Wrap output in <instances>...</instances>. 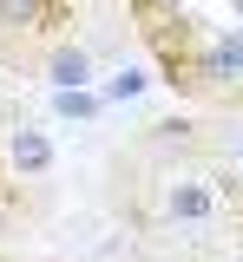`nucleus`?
I'll use <instances>...</instances> for the list:
<instances>
[{"label":"nucleus","instance_id":"nucleus-2","mask_svg":"<svg viewBox=\"0 0 243 262\" xmlns=\"http://www.w3.org/2000/svg\"><path fill=\"white\" fill-rule=\"evenodd\" d=\"M72 0H0V33L7 39H66Z\"/></svg>","mask_w":243,"mask_h":262},{"label":"nucleus","instance_id":"nucleus-3","mask_svg":"<svg viewBox=\"0 0 243 262\" xmlns=\"http://www.w3.org/2000/svg\"><path fill=\"white\" fill-rule=\"evenodd\" d=\"M39 72H46V85H53V92H72V85H99V72H92V53H86L79 39H53V46L39 53Z\"/></svg>","mask_w":243,"mask_h":262},{"label":"nucleus","instance_id":"nucleus-10","mask_svg":"<svg viewBox=\"0 0 243 262\" xmlns=\"http://www.w3.org/2000/svg\"><path fill=\"white\" fill-rule=\"evenodd\" d=\"M237 170H243V138H237Z\"/></svg>","mask_w":243,"mask_h":262},{"label":"nucleus","instance_id":"nucleus-6","mask_svg":"<svg viewBox=\"0 0 243 262\" xmlns=\"http://www.w3.org/2000/svg\"><path fill=\"white\" fill-rule=\"evenodd\" d=\"M145 144H151V151H191V144H197V125H191V118H165V125H145Z\"/></svg>","mask_w":243,"mask_h":262},{"label":"nucleus","instance_id":"nucleus-9","mask_svg":"<svg viewBox=\"0 0 243 262\" xmlns=\"http://www.w3.org/2000/svg\"><path fill=\"white\" fill-rule=\"evenodd\" d=\"M151 7H165V13H171V7H184V0H151Z\"/></svg>","mask_w":243,"mask_h":262},{"label":"nucleus","instance_id":"nucleus-7","mask_svg":"<svg viewBox=\"0 0 243 262\" xmlns=\"http://www.w3.org/2000/svg\"><path fill=\"white\" fill-rule=\"evenodd\" d=\"M53 112L59 118H99L105 98H99V85H72V92H53Z\"/></svg>","mask_w":243,"mask_h":262},{"label":"nucleus","instance_id":"nucleus-1","mask_svg":"<svg viewBox=\"0 0 243 262\" xmlns=\"http://www.w3.org/2000/svg\"><path fill=\"white\" fill-rule=\"evenodd\" d=\"M158 216H165V223H217V216H224V190H217V177L171 170V177L158 184Z\"/></svg>","mask_w":243,"mask_h":262},{"label":"nucleus","instance_id":"nucleus-8","mask_svg":"<svg viewBox=\"0 0 243 262\" xmlns=\"http://www.w3.org/2000/svg\"><path fill=\"white\" fill-rule=\"evenodd\" d=\"M7 223H13V203H7V196H0V236H7Z\"/></svg>","mask_w":243,"mask_h":262},{"label":"nucleus","instance_id":"nucleus-4","mask_svg":"<svg viewBox=\"0 0 243 262\" xmlns=\"http://www.w3.org/2000/svg\"><path fill=\"white\" fill-rule=\"evenodd\" d=\"M7 164H13L20 177H46V170L59 164V151H53V138H46V131L13 125V131H7Z\"/></svg>","mask_w":243,"mask_h":262},{"label":"nucleus","instance_id":"nucleus-5","mask_svg":"<svg viewBox=\"0 0 243 262\" xmlns=\"http://www.w3.org/2000/svg\"><path fill=\"white\" fill-rule=\"evenodd\" d=\"M145 85H151V72H145V66H118L112 79H99V98H105V105H125V98H138Z\"/></svg>","mask_w":243,"mask_h":262},{"label":"nucleus","instance_id":"nucleus-11","mask_svg":"<svg viewBox=\"0 0 243 262\" xmlns=\"http://www.w3.org/2000/svg\"><path fill=\"white\" fill-rule=\"evenodd\" d=\"M0 262H13V256H0Z\"/></svg>","mask_w":243,"mask_h":262}]
</instances>
